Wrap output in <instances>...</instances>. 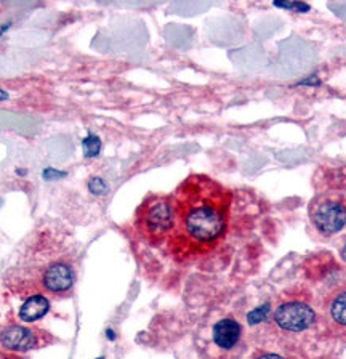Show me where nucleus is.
<instances>
[{"label": "nucleus", "mask_w": 346, "mask_h": 359, "mask_svg": "<svg viewBox=\"0 0 346 359\" xmlns=\"http://www.w3.org/2000/svg\"><path fill=\"white\" fill-rule=\"evenodd\" d=\"M173 229L165 252L177 263L194 265L225 243L231 222L233 191L216 180L194 173L172 193Z\"/></svg>", "instance_id": "f257e3e1"}, {"label": "nucleus", "mask_w": 346, "mask_h": 359, "mask_svg": "<svg viewBox=\"0 0 346 359\" xmlns=\"http://www.w3.org/2000/svg\"><path fill=\"white\" fill-rule=\"evenodd\" d=\"M321 316L327 332L346 344V283L327 292L321 305Z\"/></svg>", "instance_id": "6e6552de"}, {"label": "nucleus", "mask_w": 346, "mask_h": 359, "mask_svg": "<svg viewBox=\"0 0 346 359\" xmlns=\"http://www.w3.org/2000/svg\"><path fill=\"white\" fill-rule=\"evenodd\" d=\"M55 339L48 330L36 327L34 324L7 321L0 324V356L21 359L29 351L41 350L53 344Z\"/></svg>", "instance_id": "423d86ee"}, {"label": "nucleus", "mask_w": 346, "mask_h": 359, "mask_svg": "<svg viewBox=\"0 0 346 359\" xmlns=\"http://www.w3.org/2000/svg\"><path fill=\"white\" fill-rule=\"evenodd\" d=\"M276 5H279V7H286V8H300L301 11L310 10L308 5L305 4H276Z\"/></svg>", "instance_id": "4468645a"}, {"label": "nucleus", "mask_w": 346, "mask_h": 359, "mask_svg": "<svg viewBox=\"0 0 346 359\" xmlns=\"http://www.w3.org/2000/svg\"><path fill=\"white\" fill-rule=\"evenodd\" d=\"M82 148H83V156L85 157H95L99 154V149H102V142L97 135L90 133L88 137L82 142Z\"/></svg>", "instance_id": "9d476101"}, {"label": "nucleus", "mask_w": 346, "mask_h": 359, "mask_svg": "<svg viewBox=\"0 0 346 359\" xmlns=\"http://www.w3.org/2000/svg\"><path fill=\"white\" fill-rule=\"evenodd\" d=\"M76 250L68 233L46 226L31 236L18 265L7 276L46 294L61 299L71 294L76 284Z\"/></svg>", "instance_id": "f03ea898"}, {"label": "nucleus", "mask_w": 346, "mask_h": 359, "mask_svg": "<svg viewBox=\"0 0 346 359\" xmlns=\"http://www.w3.org/2000/svg\"><path fill=\"white\" fill-rule=\"evenodd\" d=\"M7 98H8V93L5 92V90L0 88V101H4V100H7Z\"/></svg>", "instance_id": "f3484780"}, {"label": "nucleus", "mask_w": 346, "mask_h": 359, "mask_svg": "<svg viewBox=\"0 0 346 359\" xmlns=\"http://www.w3.org/2000/svg\"><path fill=\"white\" fill-rule=\"evenodd\" d=\"M252 359H298L293 355H282V353H276V351H260Z\"/></svg>", "instance_id": "f8f14e48"}, {"label": "nucleus", "mask_w": 346, "mask_h": 359, "mask_svg": "<svg viewBox=\"0 0 346 359\" xmlns=\"http://www.w3.org/2000/svg\"><path fill=\"white\" fill-rule=\"evenodd\" d=\"M88 188L93 194H106L108 193V187H106V183L103 182L102 178H92L90 182H88Z\"/></svg>", "instance_id": "ddd939ff"}, {"label": "nucleus", "mask_w": 346, "mask_h": 359, "mask_svg": "<svg viewBox=\"0 0 346 359\" xmlns=\"http://www.w3.org/2000/svg\"><path fill=\"white\" fill-rule=\"evenodd\" d=\"M270 316V305H265V306H260L258 310H254L252 313L249 314V321L250 324H255V323H260L263 321Z\"/></svg>", "instance_id": "9b49d317"}, {"label": "nucleus", "mask_w": 346, "mask_h": 359, "mask_svg": "<svg viewBox=\"0 0 346 359\" xmlns=\"http://www.w3.org/2000/svg\"><path fill=\"white\" fill-rule=\"evenodd\" d=\"M172 194L151 193L138 205L133 218V231L149 247H164L173 229Z\"/></svg>", "instance_id": "20e7f679"}, {"label": "nucleus", "mask_w": 346, "mask_h": 359, "mask_svg": "<svg viewBox=\"0 0 346 359\" xmlns=\"http://www.w3.org/2000/svg\"><path fill=\"white\" fill-rule=\"evenodd\" d=\"M340 258L346 263V241L342 244V247H340Z\"/></svg>", "instance_id": "dca6fc26"}, {"label": "nucleus", "mask_w": 346, "mask_h": 359, "mask_svg": "<svg viewBox=\"0 0 346 359\" xmlns=\"http://www.w3.org/2000/svg\"><path fill=\"white\" fill-rule=\"evenodd\" d=\"M316 188L308 205L311 226L322 238H333L346 229V183L332 170L322 175Z\"/></svg>", "instance_id": "7ed1b4c3"}, {"label": "nucleus", "mask_w": 346, "mask_h": 359, "mask_svg": "<svg viewBox=\"0 0 346 359\" xmlns=\"http://www.w3.org/2000/svg\"><path fill=\"white\" fill-rule=\"evenodd\" d=\"M43 175H46L48 180H53V177H64V173L53 170V168H48V170L43 172Z\"/></svg>", "instance_id": "2eb2a0df"}, {"label": "nucleus", "mask_w": 346, "mask_h": 359, "mask_svg": "<svg viewBox=\"0 0 346 359\" xmlns=\"http://www.w3.org/2000/svg\"><path fill=\"white\" fill-rule=\"evenodd\" d=\"M242 337V325L236 319L225 318L214 325V341L221 350H233Z\"/></svg>", "instance_id": "1a4fd4ad"}, {"label": "nucleus", "mask_w": 346, "mask_h": 359, "mask_svg": "<svg viewBox=\"0 0 346 359\" xmlns=\"http://www.w3.org/2000/svg\"><path fill=\"white\" fill-rule=\"evenodd\" d=\"M4 285L13 299L20 300L15 319H10V321L34 324L36 321H41L42 318L47 316V313L50 311V299L46 294H42L41 290L29 287V285L8 276H5Z\"/></svg>", "instance_id": "0eeeda50"}, {"label": "nucleus", "mask_w": 346, "mask_h": 359, "mask_svg": "<svg viewBox=\"0 0 346 359\" xmlns=\"http://www.w3.org/2000/svg\"><path fill=\"white\" fill-rule=\"evenodd\" d=\"M272 321L289 335L303 334L314 327L317 314L310 292L303 287L284 292L272 311Z\"/></svg>", "instance_id": "39448f33"}]
</instances>
